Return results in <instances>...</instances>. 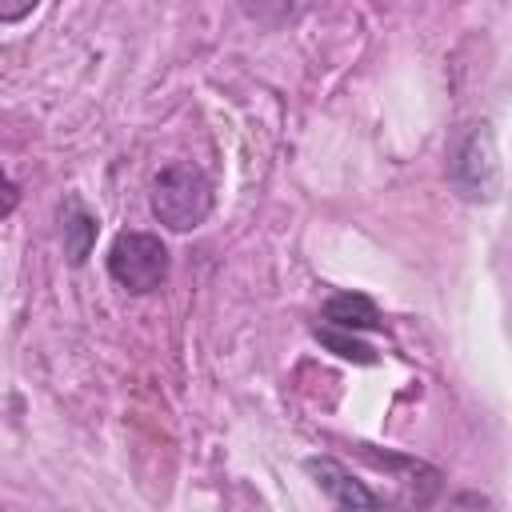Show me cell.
Returning <instances> with one entry per match:
<instances>
[{"mask_svg":"<svg viewBox=\"0 0 512 512\" xmlns=\"http://www.w3.org/2000/svg\"><path fill=\"white\" fill-rule=\"evenodd\" d=\"M92 240H96V220L76 200H68V208H64V248H68V260L80 264L92 252Z\"/></svg>","mask_w":512,"mask_h":512,"instance_id":"6","label":"cell"},{"mask_svg":"<svg viewBox=\"0 0 512 512\" xmlns=\"http://www.w3.org/2000/svg\"><path fill=\"white\" fill-rule=\"evenodd\" d=\"M308 472L316 476V484L336 500V504H344V508H380L384 500L376 496V492H368L360 480H352V472L344 468V464H336V460H308Z\"/></svg>","mask_w":512,"mask_h":512,"instance_id":"4","label":"cell"},{"mask_svg":"<svg viewBox=\"0 0 512 512\" xmlns=\"http://www.w3.org/2000/svg\"><path fill=\"white\" fill-rule=\"evenodd\" d=\"M316 336H320L336 356H344V360H360V364H372V360H376L368 344H360V340H352V336H340L336 328H316Z\"/></svg>","mask_w":512,"mask_h":512,"instance_id":"8","label":"cell"},{"mask_svg":"<svg viewBox=\"0 0 512 512\" xmlns=\"http://www.w3.org/2000/svg\"><path fill=\"white\" fill-rule=\"evenodd\" d=\"M152 212L164 228L188 232L200 228L212 212V184L200 168L192 164H168L152 180Z\"/></svg>","mask_w":512,"mask_h":512,"instance_id":"1","label":"cell"},{"mask_svg":"<svg viewBox=\"0 0 512 512\" xmlns=\"http://www.w3.org/2000/svg\"><path fill=\"white\" fill-rule=\"evenodd\" d=\"M108 272L128 292H152L168 276V248L148 232H120L108 248Z\"/></svg>","mask_w":512,"mask_h":512,"instance_id":"3","label":"cell"},{"mask_svg":"<svg viewBox=\"0 0 512 512\" xmlns=\"http://www.w3.org/2000/svg\"><path fill=\"white\" fill-rule=\"evenodd\" d=\"M36 8V0H0V20H24Z\"/></svg>","mask_w":512,"mask_h":512,"instance_id":"9","label":"cell"},{"mask_svg":"<svg viewBox=\"0 0 512 512\" xmlns=\"http://www.w3.org/2000/svg\"><path fill=\"white\" fill-rule=\"evenodd\" d=\"M16 200H20V192H16V184H12L8 176H0V216H8V212L16 208Z\"/></svg>","mask_w":512,"mask_h":512,"instance_id":"10","label":"cell"},{"mask_svg":"<svg viewBox=\"0 0 512 512\" xmlns=\"http://www.w3.org/2000/svg\"><path fill=\"white\" fill-rule=\"evenodd\" d=\"M236 4L256 24H284L288 16H296L304 8V0H236Z\"/></svg>","mask_w":512,"mask_h":512,"instance_id":"7","label":"cell"},{"mask_svg":"<svg viewBox=\"0 0 512 512\" xmlns=\"http://www.w3.org/2000/svg\"><path fill=\"white\" fill-rule=\"evenodd\" d=\"M448 172L468 200H492L500 192V160H496V144H492L488 124H468L456 136Z\"/></svg>","mask_w":512,"mask_h":512,"instance_id":"2","label":"cell"},{"mask_svg":"<svg viewBox=\"0 0 512 512\" xmlns=\"http://www.w3.org/2000/svg\"><path fill=\"white\" fill-rule=\"evenodd\" d=\"M324 320L332 324V328H376L380 324V312H376V304L368 300V296H356V292H340V296H332L328 304H324Z\"/></svg>","mask_w":512,"mask_h":512,"instance_id":"5","label":"cell"}]
</instances>
